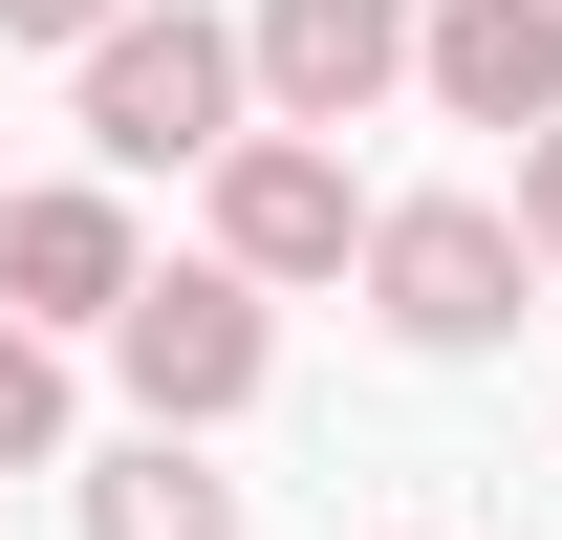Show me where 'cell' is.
<instances>
[{
  "label": "cell",
  "mask_w": 562,
  "mask_h": 540,
  "mask_svg": "<svg viewBox=\"0 0 562 540\" xmlns=\"http://www.w3.org/2000/svg\"><path fill=\"white\" fill-rule=\"evenodd\" d=\"M238 131H260L238 22H195V0H131V22L87 44V151H109V173H216Z\"/></svg>",
  "instance_id": "1"
},
{
  "label": "cell",
  "mask_w": 562,
  "mask_h": 540,
  "mask_svg": "<svg viewBox=\"0 0 562 540\" xmlns=\"http://www.w3.org/2000/svg\"><path fill=\"white\" fill-rule=\"evenodd\" d=\"M109 368H131V432H173V454H195L216 410H260L281 325H260V281H216V260H151V281H131V325H109Z\"/></svg>",
  "instance_id": "2"
},
{
  "label": "cell",
  "mask_w": 562,
  "mask_h": 540,
  "mask_svg": "<svg viewBox=\"0 0 562 540\" xmlns=\"http://www.w3.org/2000/svg\"><path fill=\"white\" fill-rule=\"evenodd\" d=\"M519 281H541V260H519V216H497V195H390V216H368V325L432 346V368L519 325Z\"/></svg>",
  "instance_id": "3"
},
{
  "label": "cell",
  "mask_w": 562,
  "mask_h": 540,
  "mask_svg": "<svg viewBox=\"0 0 562 540\" xmlns=\"http://www.w3.org/2000/svg\"><path fill=\"white\" fill-rule=\"evenodd\" d=\"M238 87H260V131L347 151L368 109L412 87V0H260V22H238Z\"/></svg>",
  "instance_id": "4"
},
{
  "label": "cell",
  "mask_w": 562,
  "mask_h": 540,
  "mask_svg": "<svg viewBox=\"0 0 562 540\" xmlns=\"http://www.w3.org/2000/svg\"><path fill=\"white\" fill-rule=\"evenodd\" d=\"M216 281H368V195H347V151H303V131H238L216 151Z\"/></svg>",
  "instance_id": "5"
},
{
  "label": "cell",
  "mask_w": 562,
  "mask_h": 540,
  "mask_svg": "<svg viewBox=\"0 0 562 540\" xmlns=\"http://www.w3.org/2000/svg\"><path fill=\"white\" fill-rule=\"evenodd\" d=\"M131 281H151V238H131V195L109 173H44V195H0V325H131Z\"/></svg>",
  "instance_id": "6"
},
{
  "label": "cell",
  "mask_w": 562,
  "mask_h": 540,
  "mask_svg": "<svg viewBox=\"0 0 562 540\" xmlns=\"http://www.w3.org/2000/svg\"><path fill=\"white\" fill-rule=\"evenodd\" d=\"M412 87L454 109V131H562V0H432L412 22Z\"/></svg>",
  "instance_id": "7"
},
{
  "label": "cell",
  "mask_w": 562,
  "mask_h": 540,
  "mask_svg": "<svg viewBox=\"0 0 562 540\" xmlns=\"http://www.w3.org/2000/svg\"><path fill=\"white\" fill-rule=\"evenodd\" d=\"M87 540H238V475L131 432V454H87Z\"/></svg>",
  "instance_id": "8"
},
{
  "label": "cell",
  "mask_w": 562,
  "mask_h": 540,
  "mask_svg": "<svg viewBox=\"0 0 562 540\" xmlns=\"http://www.w3.org/2000/svg\"><path fill=\"white\" fill-rule=\"evenodd\" d=\"M0 475H66V346L0 325Z\"/></svg>",
  "instance_id": "9"
},
{
  "label": "cell",
  "mask_w": 562,
  "mask_h": 540,
  "mask_svg": "<svg viewBox=\"0 0 562 540\" xmlns=\"http://www.w3.org/2000/svg\"><path fill=\"white\" fill-rule=\"evenodd\" d=\"M497 216H519V260H541V281H562V131H541V151H519V195H497Z\"/></svg>",
  "instance_id": "10"
},
{
  "label": "cell",
  "mask_w": 562,
  "mask_h": 540,
  "mask_svg": "<svg viewBox=\"0 0 562 540\" xmlns=\"http://www.w3.org/2000/svg\"><path fill=\"white\" fill-rule=\"evenodd\" d=\"M131 0H0V44H109Z\"/></svg>",
  "instance_id": "11"
}]
</instances>
